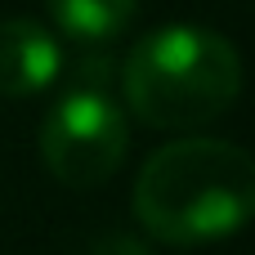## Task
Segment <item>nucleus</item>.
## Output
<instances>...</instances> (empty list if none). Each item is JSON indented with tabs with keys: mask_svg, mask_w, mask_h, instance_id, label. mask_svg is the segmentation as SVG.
<instances>
[{
	"mask_svg": "<svg viewBox=\"0 0 255 255\" xmlns=\"http://www.w3.org/2000/svg\"><path fill=\"white\" fill-rule=\"evenodd\" d=\"M134 220L166 247H211L255 220V157L224 139H175L134 179Z\"/></svg>",
	"mask_w": 255,
	"mask_h": 255,
	"instance_id": "nucleus-1",
	"label": "nucleus"
},
{
	"mask_svg": "<svg viewBox=\"0 0 255 255\" xmlns=\"http://www.w3.org/2000/svg\"><path fill=\"white\" fill-rule=\"evenodd\" d=\"M121 103L157 130H197L242 94V58L211 27L170 22L148 31L117 67Z\"/></svg>",
	"mask_w": 255,
	"mask_h": 255,
	"instance_id": "nucleus-2",
	"label": "nucleus"
},
{
	"mask_svg": "<svg viewBox=\"0 0 255 255\" xmlns=\"http://www.w3.org/2000/svg\"><path fill=\"white\" fill-rule=\"evenodd\" d=\"M126 143L130 126L117 99V63L81 54L63 99L40 121V161L63 188H99L117 175Z\"/></svg>",
	"mask_w": 255,
	"mask_h": 255,
	"instance_id": "nucleus-3",
	"label": "nucleus"
},
{
	"mask_svg": "<svg viewBox=\"0 0 255 255\" xmlns=\"http://www.w3.org/2000/svg\"><path fill=\"white\" fill-rule=\"evenodd\" d=\"M63 76V45L36 18H0V94L31 99Z\"/></svg>",
	"mask_w": 255,
	"mask_h": 255,
	"instance_id": "nucleus-4",
	"label": "nucleus"
},
{
	"mask_svg": "<svg viewBox=\"0 0 255 255\" xmlns=\"http://www.w3.org/2000/svg\"><path fill=\"white\" fill-rule=\"evenodd\" d=\"M45 4H49V18L58 22V31L81 45H103V40L121 36L139 9V0H45Z\"/></svg>",
	"mask_w": 255,
	"mask_h": 255,
	"instance_id": "nucleus-5",
	"label": "nucleus"
},
{
	"mask_svg": "<svg viewBox=\"0 0 255 255\" xmlns=\"http://www.w3.org/2000/svg\"><path fill=\"white\" fill-rule=\"evenodd\" d=\"M85 255H148V247L134 242V238H126V233H103Z\"/></svg>",
	"mask_w": 255,
	"mask_h": 255,
	"instance_id": "nucleus-6",
	"label": "nucleus"
}]
</instances>
